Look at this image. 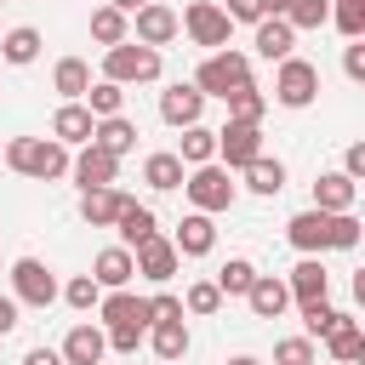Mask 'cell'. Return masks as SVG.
<instances>
[{
	"mask_svg": "<svg viewBox=\"0 0 365 365\" xmlns=\"http://www.w3.org/2000/svg\"><path fill=\"white\" fill-rule=\"evenodd\" d=\"M285 240L302 251V257H325V251H354L359 245V217L354 211H297L291 222H285Z\"/></svg>",
	"mask_w": 365,
	"mask_h": 365,
	"instance_id": "1",
	"label": "cell"
},
{
	"mask_svg": "<svg viewBox=\"0 0 365 365\" xmlns=\"http://www.w3.org/2000/svg\"><path fill=\"white\" fill-rule=\"evenodd\" d=\"M0 160H6L17 177H29V182H57V177H68V148H63L57 137H11V143L0 148Z\"/></svg>",
	"mask_w": 365,
	"mask_h": 365,
	"instance_id": "2",
	"label": "cell"
},
{
	"mask_svg": "<svg viewBox=\"0 0 365 365\" xmlns=\"http://www.w3.org/2000/svg\"><path fill=\"white\" fill-rule=\"evenodd\" d=\"M160 74H165V57H160L154 46L120 40V46L103 51V80H114V86H154Z\"/></svg>",
	"mask_w": 365,
	"mask_h": 365,
	"instance_id": "3",
	"label": "cell"
},
{
	"mask_svg": "<svg viewBox=\"0 0 365 365\" xmlns=\"http://www.w3.org/2000/svg\"><path fill=\"white\" fill-rule=\"evenodd\" d=\"M200 97H228V91H240V86H251V57L245 51H234V46H222V51H205V63L194 68V80H188Z\"/></svg>",
	"mask_w": 365,
	"mask_h": 365,
	"instance_id": "4",
	"label": "cell"
},
{
	"mask_svg": "<svg viewBox=\"0 0 365 365\" xmlns=\"http://www.w3.org/2000/svg\"><path fill=\"white\" fill-rule=\"evenodd\" d=\"M182 194H188L194 211L217 217V211H228V205L240 200V182H234V171H222V165L211 160V165H194V171L182 177Z\"/></svg>",
	"mask_w": 365,
	"mask_h": 365,
	"instance_id": "5",
	"label": "cell"
},
{
	"mask_svg": "<svg viewBox=\"0 0 365 365\" xmlns=\"http://www.w3.org/2000/svg\"><path fill=\"white\" fill-rule=\"evenodd\" d=\"M314 97H319V68H314L308 57L274 63V91H268V103H279V108H308Z\"/></svg>",
	"mask_w": 365,
	"mask_h": 365,
	"instance_id": "6",
	"label": "cell"
},
{
	"mask_svg": "<svg viewBox=\"0 0 365 365\" xmlns=\"http://www.w3.org/2000/svg\"><path fill=\"white\" fill-rule=\"evenodd\" d=\"M57 291H63V285H57V274H51L40 257H17V262H11V302H17V308H51Z\"/></svg>",
	"mask_w": 365,
	"mask_h": 365,
	"instance_id": "7",
	"label": "cell"
},
{
	"mask_svg": "<svg viewBox=\"0 0 365 365\" xmlns=\"http://www.w3.org/2000/svg\"><path fill=\"white\" fill-rule=\"evenodd\" d=\"M177 29H182L194 46H205V51H222V46H228V34H234V23L222 17V6H217V0H194V6L177 17Z\"/></svg>",
	"mask_w": 365,
	"mask_h": 365,
	"instance_id": "8",
	"label": "cell"
},
{
	"mask_svg": "<svg viewBox=\"0 0 365 365\" xmlns=\"http://www.w3.org/2000/svg\"><path fill=\"white\" fill-rule=\"evenodd\" d=\"M177 34H182V29H177V11H171L165 0H148V6L131 11V40H137V46H154V51H160V46H171Z\"/></svg>",
	"mask_w": 365,
	"mask_h": 365,
	"instance_id": "9",
	"label": "cell"
},
{
	"mask_svg": "<svg viewBox=\"0 0 365 365\" xmlns=\"http://www.w3.org/2000/svg\"><path fill=\"white\" fill-rule=\"evenodd\" d=\"M257 154H262V125H234V120H228V125L217 131V165H222V171H245Z\"/></svg>",
	"mask_w": 365,
	"mask_h": 365,
	"instance_id": "10",
	"label": "cell"
},
{
	"mask_svg": "<svg viewBox=\"0 0 365 365\" xmlns=\"http://www.w3.org/2000/svg\"><path fill=\"white\" fill-rule=\"evenodd\" d=\"M68 177L80 182V194H86V188H114V177H120V160L86 143L80 154H68Z\"/></svg>",
	"mask_w": 365,
	"mask_h": 365,
	"instance_id": "11",
	"label": "cell"
},
{
	"mask_svg": "<svg viewBox=\"0 0 365 365\" xmlns=\"http://www.w3.org/2000/svg\"><path fill=\"white\" fill-rule=\"evenodd\" d=\"M200 114H205V97H200L188 80H177V86L160 91V120H165V125L188 131V125H200Z\"/></svg>",
	"mask_w": 365,
	"mask_h": 365,
	"instance_id": "12",
	"label": "cell"
},
{
	"mask_svg": "<svg viewBox=\"0 0 365 365\" xmlns=\"http://www.w3.org/2000/svg\"><path fill=\"white\" fill-rule=\"evenodd\" d=\"M131 262H137V274L143 279H154V285H165L177 268H182V257H177V245L165 240V234H154V240H143L137 251H131Z\"/></svg>",
	"mask_w": 365,
	"mask_h": 365,
	"instance_id": "13",
	"label": "cell"
},
{
	"mask_svg": "<svg viewBox=\"0 0 365 365\" xmlns=\"http://www.w3.org/2000/svg\"><path fill=\"white\" fill-rule=\"evenodd\" d=\"M97 319H103V325H137V331H148V325H154V308H148V297H131V291H103Z\"/></svg>",
	"mask_w": 365,
	"mask_h": 365,
	"instance_id": "14",
	"label": "cell"
},
{
	"mask_svg": "<svg viewBox=\"0 0 365 365\" xmlns=\"http://www.w3.org/2000/svg\"><path fill=\"white\" fill-rule=\"evenodd\" d=\"M63 365H103L108 359V336H103V325H91V319H80L68 336H63Z\"/></svg>",
	"mask_w": 365,
	"mask_h": 365,
	"instance_id": "15",
	"label": "cell"
},
{
	"mask_svg": "<svg viewBox=\"0 0 365 365\" xmlns=\"http://www.w3.org/2000/svg\"><path fill=\"white\" fill-rule=\"evenodd\" d=\"M251 29H257L251 46H257L262 63H285V57H297V29H291L285 17H262V23H251Z\"/></svg>",
	"mask_w": 365,
	"mask_h": 365,
	"instance_id": "16",
	"label": "cell"
},
{
	"mask_svg": "<svg viewBox=\"0 0 365 365\" xmlns=\"http://www.w3.org/2000/svg\"><path fill=\"white\" fill-rule=\"evenodd\" d=\"M171 245H177V257H211V251H217V222H211L205 211H188V217L177 222Z\"/></svg>",
	"mask_w": 365,
	"mask_h": 365,
	"instance_id": "17",
	"label": "cell"
},
{
	"mask_svg": "<svg viewBox=\"0 0 365 365\" xmlns=\"http://www.w3.org/2000/svg\"><path fill=\"white\" fill-rule=\"evenodd\" d=\"M91 279H97L103 291H125V285L137 279V262H131V251H125V245H103V251L91 257Z\"/></svg>",
	"mask_w": 365,
	"mask_h": 365,
	"instance_id": "18",
	"label": "cell"
},
{
	"mask_svg": "<svg viewBox=\"0 0 365 365\" xmlns=\"http://www.w3.org/2000/svg\"><path fill=\"white\" fill-rule=\"evenodd\" d=\"M143 342L154 348V359H160V365H177V359L194 348V336H188V319H154Z\"/></svg>",
	"mask_w": 365,
	"mask_h": 365,
	"instance_id": "19",
	"label": "cell"
},
{
	"mask_svg": "<svg viewBox=\"0 0 365 365\" xmlns=\"http://www.w3.org/2000/svg\"><path fill=\"white\" fill-rule=\"evenodd\" d=\"M285 291H291V302H325V291H331L325 262H319V257H302V262L285 274Z\"/></svg>",
	"mask_w": 365,
	"mask_h": 365,
	"instance_id": "20",
	"label": "cell"
},
{
	"mask_svg": "<svg viewBox=\"0 0 365 365\" xmlns=\"http://www.w3.org/2000/svg\"><path fill=\"white\" fill-rule=\"evenodd\" d=\"M245 308H251L257 319H279V314L291 308L285 279H279V274H257V279H251V291H245Z\"/></svg>",
	"mask_w": 365,
	"mask_h": 365,
	"instance_id": "21",
	"label": "cell"
},
{
	"mask_svg": "<svg viewBox=\"0 0 365 365\" xmlns=\"http://www.w3.org/2000/svg\"><path fill=\"white\" fill-rule=\"evenodd\" d=\"M91 131H97V120L86 114V103H63V108L51 114V137H57L63 148H86Z\"/></svg>",
	"mask_w": 365,
	"mask_h": 365,
	"instance_id": "22",
	"label": "cell"
},
{
	"mask_svg": "<svg viewBox=\"0 0 365 365\" xmlns=\"http://www.w3.org/2000/svg\"><path fill=\"white\" fill-rule=\"evenodd\" d=\"M354 200H359V182H348L342 171H319L314 177V211H354Z\"/></svg>",
	"mask_w": 365,
	"mask_h": 365,
	"instance_id": "23",
	"label": "cell"
},
{
	"mask_svg": "<svg viewBox=\"0 0 365 365\" xmlns=\"http://www.w3.org/2000/svg\"><path fill=\"white\" fill-rule=\"evenodd\" d=\"M125 200H131L125 188H86L80 194V222L86 228H114V217H120Z\"/></svg>",
	"mask_w": 365,
	"mask_h": 365,
	"instance_id": "24",
	"label": "cell"
},
{
	"mask_svg": "<svg viewBox=\"0 0 365 365\" xmlns=\"http://www.w3.org/2000/svg\"><path fill=\"white\" fill-rule=\"evenodd\" d=\"M325 354H331V365H359V359H365V331H359L354 314L336 319V331L325 336Z\"/></svg>",
	"mask_w": 365,
	"mask_h": 365,
	"instance_id": "25",
	"label": "cell"
},
{
	"mask_svg": "<svg viewBox=\"0 0 365 365\" xmlns=\"http://www.w3.org/2000/svg\"><path fill=\"white\" fill-rule=\"evenodd\" d=\"M182 177H188V165H182L171 148H160V154H148V160H143V182H148L154 194H177V188H182Z\"/></svg>",
	"mask_w": 365,
	"mask_h": 365,
	"instance_id": "26",
	"label": "cell"
},
{
	"mask_svg": "<svg viewBox=\"0 0 365 365\" xmlns=\"http://www.w3.org/2000/svg\"><path fill=\"white\" fill-rule=\"evenodd\" d=\"M114 228H120V245H125V251H137L143 240H154V234H160V222H154V211H148V205H137V200H125V205H120V217H114Z\"/></svg>",
	"mask_w": 365,
	"mask_h": 365,
	"instance_id": "27",
	"label": "cell"
},
{
	"mask_svg": "<svg viewBox=\"0 0 365 365\" xmlns=\"http://www.w3.org/2000/svg\"><path fill=\"white\" fill-rule=\"evenodd\" d=\"M51 91H57L63 103H80V97L91 91V63H86V57H63V63L51 68Z\"/></svg>",
	"mask_w": 365,
	"mask_h": 365,
	"instance_id": "28",
	"label": "cell"
},
{
	"mask_svg": "<svg viewBox=\"0 0 365 365\" xmlns=\"http://www.w3.org/2000/svg\"><path fill=\"white\" fill-rule=\"evenodd\" d=\"M91 148H103V154L125 160V154L137 148V125H131L125 114H114V120H97V131H91Z\"/></svg>",
	"mask_w": 365,
	"mask_h": 365,
	"instance_id": "29",
	"label": "cell"
},
{
	"mask_svg": "<svg viewBox=\"0 0 365 365\" xmlns=\"http://www.w3.org/2000/svg\"><path fill=\"white\" fill-rule=\"evenodd\" d=\"M40 29H29V23H17V29H6V40H0V57L11 63V68H29L34 57H40Z\"/></svg>",
	"mask_w": 365,
	"mask_h": 365,
	"instance_id": "30",
	"label": "cell"
},
{
	"mask_svg": "<svg viewBox=\"0 0 365 365\" xmlns=\"http://www.w3.org/2000/svg\"><path fill=\"white\" fill-rule=\"evenodd\" d=\"M171 154H177L188 171H194V165H211V160H217V131H211V125H188Z\"/></svg>",
	"mask_w": 365,
	"mask_h": 365,
	"instance_id": "31",
	"label": "cell"
},
{
	"mask_svg": "<svg viewBox=\"0 0 365 365\" xmlns=\"http://www.w3.org/2000/svg\"><path fill=\"white\" fill-rule=\"evenodd\" d=\"M222 103H228V120L234 125H262V114H268V91H257V86H240Z\"/></svg>",
	"mask_w": 365,
	"mask_h": 365,
	"instance_id": "32",
	"label": "cell"
},
{
	"mask_svg": "<svg viewBox=\"0 0 365 365\" xmlns=\"http://www.w3.org/2000/svg\"><path fill=\"white\" fill-rule=\"evenodd\" d=\"M240 177H245V188H251V194H262V200H274V194L285 188V165H279V160H268V154H257Z\"/></svg>",
	"mask_w": 365,
	"mask_h": 365,
	"instance_id": "33",
	"label": "cell"
},
{
	"mask_svg": "<svg viewBox=\"0 0 365 365\" xmlns=\"http://www.w3.org/2000/svg\"><path fill=\"white\" fill-rule=\"evenodd\" d=\"M91 40L108 51V46H120V40H131V17L125 11H114V6H97L91 11Z\"/></svg>",
	"mask_w": 365,
	"mask_h": 365,
	"instance_id": "34",
	"label": "cell"
},
{
	"mask_svg": "<svg viewBox=\"0 0 365 365\" xmlns=\"http://www.w3.org/2000/svg\"><path fill=\"white\" fill-rule=\"evenodd\" d=\"M80 103H86V114H91V120H114V114H125V86L97 80V86H91Z\"/></svg>",
	"mask_w": 365,
	"mask_h": 365,
	"instance_id": "35",
	"label": "cell"
},
{
	"mask_svg": "<svg viewBox=\"0 0 365 365\" xmlns=\"http://www.w3.org/2000/svg\"><path fill=\"white\" fill-rule=\"evenodd\" d=\"M251 279H257V262H251V257H228V262L217 268V279H211V285H217L222 297H245V291H251Z\"/></svg>",
	"mask_w": 365,
	"mask_h": 365,
	"instance_id": "36",
	"label": "cell"
},
{
	"mask_svg": "<svg viewBox=\"0 0 365 365\" xmlns=\"http://www.w3.org/2000/svg\"><path fill=\"white\" fill-rule=\"evenodd\" d=\"M297 314H302V336L308 342L314 336H331L336 319H342V308H331V302H297Z\"/></svg>",
	"mask_w": 365,
	"mask_h": 365,
	"instance_id": "37",
	"label": "cell"
},
{
	"mask_svg": "<svg viewBox=\"0 0 365 365\" xmlns=\"http://www.w3.org/2000/svg\"><path fill=\"white\" fill-rule=\"evenodd\" d=\"M57 297H63V302H68V308H74V314H91V308H97V302H103V285H97V279H91V274H74V279H68V285H63V291H57Z\"/></svg>",
	"mask_w": 365,
	"mask_h": 365,
	"instance_id": "38",
	"label": "cell"
},
{
	"mask_svg": "<svg viewBox=\"0 0 365 365\" xmlns=\"http://www.w3.org/2000/svg\"><path fill=\"white\" fill-rule=\"evenodd\" d=\"M325 23H336L342 40H359L365 34V0H331V17Z\"/></svg>",
	"mask_w": 365,
	"mask_h": 365,
	"instance_id": "39",
	"label": "cell"
},
{
	"mask_svg": "<svg viewBox=\"0 0 365 365\" xmlns=\"http://www.w3.org/2000/svg\"><path fill=\"white\" fill-rule=\"evenodd\" d=\"M279 17L302 34V29H319V23L331 17V0H285V11H279Z\"/></svg>",
	"mask_w": 365,
	"mask_h": 365,
	"instance_id": "40",
	"label": "cell"
},
{
	"mask_svg": "<svg viewBox=\"0 0 365 365\" xmlns=\"http://www.w3.org/2000/svg\"><path fill=\"white\" fill-rule=\"evenodd\" d=\"M217 308H222V291H217L211 279H194V285L182 291V314H200V319H205V314H217Z\"/></svg>",
	"mask_w": 365,
	"mask_h": 365,
	"instance_id": "41",
	"label": "cell"
},
{
	"mask_svg": "<svg viewBox=\"0 0 365 365\" xmlns=\"http://www.w3.org/2000/svg\"><path fill=\"white\" fill-rule=\"evenodd\" d=\"M274 365H319V354H314L308 336H279L274 342Z\"/></svg>",
	"mask_w": 365,
	"mask_h": 365,
	"instance_id": "42",
	"label": "cell"
},
{
	"mask_svg": "<svg viewBox=\"0 0 365 365\" xmlns=\"http://www.w3.org/2000/svg\"><path fill=\"white\" fill-rule=\"evenodd\" d=\"M103 336H108V354H137L148 331H137V325H103Z\"/></svg>",
	"mask_w": 365,
	"mask_h": 365,
	"instance_id": "43",
	"label": "cell"
},
{
	"mask_svg": "<svg viewBox=\"0 0 365 365\" xmlns=\"http://www.w3.org/2000/svg\"><path fill=\"white\" fill-rule=\"evenodd\" d=\"M222 17L228 23H262L268 11H262V0H222Z\"/></svg>",
	"mask_w": 365,
	"mask_h": 365,
	"instance_id": "44",
	"label": "cell"
},
{
	"mask_svg": "<svg viewBox=\"0 0 365 365\" xmlns=\"http://www.w3.org/2000/svg\"><path fill=\"white\" fill-rule=\"evenodd\" d=\"M342 74H348V80H365V46H359V40L342 46Z\"/></svg>",
	"mask_w": 365,
	"mask_h": 365,
	"instance_id": "45",
	"label": "cell"
},
{
	"mask_svg": "<svg viewBox=\"0 0 365 365\" xmlns=\"http://www.w3.org/2000/svg\"><path fill=\"white\" fill-rule=\"evenodd\" d=\"M342 177H348V182L365 177V143H348V154H342Z\"/></svg>",
	"mask_w": 365,
	"mask_h": 365,
	"instance_id": "46",
	"label": "cell"
},
{
	"mask_svg": "<svg viewBox=\"0 0 365 365\" xmlns=\"http://www.w3.org/2000/svg\"><path fill=\"white\" fill-rule=\"evenodd\" d=\"M148 308H154V319H182V297H171V291L148 297Z\"/></svg>",
	"mask_w": 365,
	"mask_h": 365,
	"instance_id": "47",
	"label": "cell"
},
{
	"mask_svg": "<svg viewBox=\"0 0 365 365\" xmlns=\"http://www.w3.org/2000/svg\"><path fill=\"white\" fill-rule=\"evenodd\" d=\"M23 365H63V354H57V348H29Z\"/></svg>",
	"mask_w": 365,
	"mask_h": 365,
	"instance_id": "48",
	"label": "cell"
},
{
	"mask_svg": "<svg viewBox=\"0 0 365 365\" xmlns=\"http://www.w3.org/2000/svg\"><path fill=\"white\" fill-rule=\"evenodd\" d=\"M11 325H17V302H11V297H0V336H6Z\"/></svg>",
	"mask_w": 365,
	"mask_h": 365,
	"instance_id": "49",
	"label": "cell"
},
{
	"mask_svg": "<svg viewBox=\"0 0 365 365\" xmlns=\"http://www.w3.org/2000/svg\"><path fill=\"white\" fill-rule=\"evenodd\" d=\"M103 6H114V11H125V17H131V11H137V6H148V0H103Z\"/></svg>",
	"mask_w": 365,
	"mask_h": 365,
	"instance_id": "50",
	"label": "cell"
},
{
	"mask_svg": "<svg viewBox=\"0 0 365 365\" xmlns=\"http://www.w3.org/2000/svg\"><path fill=\"white\" fill-rule=\"evenodd\" d=\"M262 11H268V17H279V11H285V0H262Z\"/></svg>",
	"mask_w": 365,
	"mask_h": 365,
	"instance_id": "51",
	"label": "cell"
},
{
	"mask_svg": "<svg viewBox=\"0 0 365 365\" xmlns=\"http://www.w3.org/2000/svg\"><path fill=\"white\" fill-rule=\"evenodd\" d=\"M228 365H262V359H257V354H234Z\"/></svg>",
	"mask_w": 365,
	"mask_h": 365,
	"instance_id": "52",
	"label": "cell"
}]
</instances>
